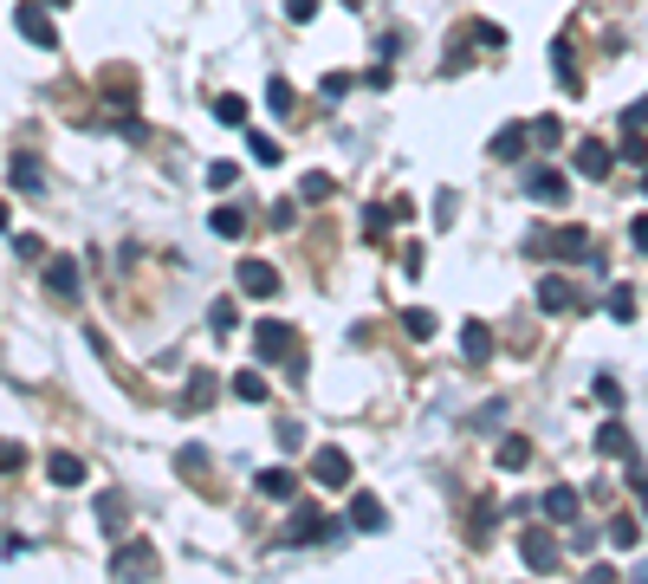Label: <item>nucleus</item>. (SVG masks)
Wrapping results in <instances>:
<instances>
[{
	"mask_svg": "<svg viewBox=\"0 0 648 584\" xmlns=\"http://www.w3.org/2000/svg\"><path fill=\"white\" fill-rule=\"evenodd\" d=\"M545 260H590V234L584 228H558V234H545V240H532Z\"/></svg>",
	"mask_w": 648,
	"mask_h": 584,
	"instance_id": "obj_1",
	"label": "nucleus"
},
{
	"mask_svg": "<svg viewBox=\"0 0 648 584\" xmlns=\"http://www.w3.org/2000/svg\"><path fill=\"white\" fill-rule=\"evenodd\" d=\"M311 481L318 487H350V455L343 448H318L311 455Z\"/></svg>",
	"mask_w": 648,
	"mask_h": 584,
	"instance_id": "obj_2",
	"label": "nucleus"
},
{
	"mask_svg": "<svg viewBox=\"0 0 648 584\" xmlns=\"http://www.w3.org/2000/svg\"><path fill=\"white\" fill-rule=\"evenodd\" d=\"M46 293L59 306H78V260H46Z\"/></svg>",
	"mask_w": 648,
	"mask_h": 584,
	"instance_id": "obj_3",
	"label": "nucleus"
},
{
	"mask_svg": "<svg viewBox=\"0 0 648 584\" xmlns=\"http://www.w3.org/2000/svg\"><path fill=\"white\" fill-rule=\"evenodd\" d=\"M111 572H117V578H130V572H137V578H156V552L143 540H137V545H117Z\"/></svg>",
	"mask_w": 648,
	"mask_h": 584,
	"instance_id": "obj_4",
	"label": "nucleus"
},
{
	"mask_svg": "<svg viewBox=\"0 0 648 584\" xmlns=\"http://www.w3.org/2000/svg\"><path fill=\"white\" fill-rule=\"evenodd\" d=\"M610 162H616V150H610V143H597V137H584V143H577V176L604 182V176H610Z\"/></svg>",
	"mask_w": 648,
	"mask_h": 584,
	"instance_id": "obj_5",
	"label": "nucleus"
},
{
	"mask_svg": "<svg viewBox=\"0 0 648 584\" xmlns=\"http://www.w3.org/2000/svg\"><path fill=\"white\" fill-rule=\"evenodd\" d=\"M538 306H545V311H577L584 299H577V286H571V279L545 273V279H538Z\"/></svg>",
	"mask_w": 648,
	"mask_h": 584,
	"instance_id": "obj_6",
	"label": "nucleus"
},
{
	"mask_svg": "<svg viewBox=\"0 0 648 584\" xmlns=\"http://www.w3.org/2000/svg\"><path fill=\"white\" fill-rule=\"evenodd\" d=\"M350 526H357V533H382V526H389V519H382V501L370 494V487L350 494Z\"/></svg>",
	"mask_w": 648,
	"mask_h": 584,
	"instance_id": "obj_7",
	"label": "nucleus"
},
{
	"mask_svg": "<svg viewBox=\"0 0 648 584\" xmlns=\"http://www.w3.org/2000/svg\"><path fill=\"white\" fill-rule=\"evenodd\" d=\"M13 27H20V33L33 39V46H59V33H52V20L39 13L33 0H20V13H13Z\"/></svg>",
	"mask_w": 648,
	"mask_h": 584,
	"instance_id": "obj_8",
	"label": "nucleus"
},
{
	"mask_svg": "<svg viewBox=\"0 0 648 584\" xmlns=\"http://www.w3.org/2000/svg\"><path fill=\"white\" fill-rule=\"evenodd\" d=\"M240 293L272 299V293H279V273H272V260H247V267H240Z\"/></svg>",
	"mask_w": 648,
	"mask_h": 584,
	"instance_id": "obj_9",
	"label": "nucleus"
},
{
	"mask_svg": "<svg viewBox=\"0 0 648 584\" xmlns=\"http://www.w3.org/2000/svg\"><path fill=\"white\" fill-rule=\"evenodd\" d=\"M253 487H260L267 501H292V494H299V474H292V467H260Z\"/></svg>",
	"mask_w": 648,
	"mask_h": 584,
	"instance_id": "obj_10",
	"label": "nucleus"
},
{
	"mask_svg": "<svg viewBox=\"0 0 648 584\" xmlns=\"http://www.w3.org/2000/svg\"><path fill=\"white\" fill-rule=\"evenodd\" d=\"M460 350H467V364H487V357H494V331H487L480 318H467V325H460Z\"/></svg>",
	"mask_w": 648,
	"mask_h": 584,
	"instance_id": "obj_11",
	"label": "nucleus"
},
{
	"mask_svg": "<svg viewBox=\"0 0 648 584\" xmlns=\"http://www.w3.org/2000/svg\"><path fill=\"white\" fill-rule=\"evenodd\" d=\"M526 143H532V123H506V130L494 137V156H499V162H519Z\"/></svg>",
	"mask_w": 648,
	"mask_h": 584,
	"instance_id": "obj_12",
	"label": "nucleus"
},
{
	"mask_svg": "<svg viewBox=\"0 0 648 584\" xmlns=\"http://www.w3.org/2000/svg\"><path fill=\"white\" fill-rule=\"evenodd\" d=\"M597 455H616V462H622V455H636L629 428H622V423H604V428H597Z\"/></svg>",
	"mask_w": 648,
	"mask_h": 584,
	"instance_id": "obj_13",
	"label": "nucleus"
},
{
	"mask_svg": "<svg viewBox=\"0 0 648 584\" xmlns=\"http://www.w3.org/2000/svg\"><path fill=\"white\" fill-rule=\"evenodd\" d=\"M253 345H260V357H279V350H292V331H286L279 318H267V325L253 331Z\"/></svg>",
	"mask_w": 648,
	"mask_h": 584,
	"instance_id": "obj_14",
	"label": "nucleus"
},
{
	"mask_svg": "<svg viewBox=\"0 0 648 584\" xmlns=\"http://www.w3.org/2000/svg\"><path fill=\"white\" fill-rule=\"evenodd\" d=\"M325 526H331V519H325V513H311V506H299V513H292V540H299V545L325 540Z\"/></svg>",
	"mask_w": 648,
	"mask_h": 584,
	"instance_id": "obj_15",
	"label": "nucleus"
},
{
	"mask_svg": "<svg viewBox=\"0 0 648 584\" xmlns=\"http://www.w3.org/2000/svg\"><path fill=\"white\" fill-rule=\"evenodd\" d=\"M208 403H215V370H195L182 389V409H208Z\"/></svg>",
	"mask_w": 648,
	"mask_h": 584,
	"instance_id": "obj_16",
	"label": "nucleus"
},
{
	"mask_svg": "<svg viewBox=\"0 0 648 584\" xmlns=\"http://www.w3.org/2000/svg\"><path fill=\"white\" fill-rule=\"evenodd\" d=\"M519 552H526V565H532V572H551V565H558V545H551V540H538V533H532L526 545H519Z\"/></svg>",
	"mask_w": 648,
	"mask_h": 584,
	"instance_id": "obj_17",
	"label": "nucleus"
},
{
	"mask_svg": "<svg viewBox=\"0 0 648 584\" xmlns=\"http://www.w3.org/2000/svg\"><path fill=\"white\" fill-rule=\"evenodd\" d=\"M208 228H215V234H228V240H233V234H247V215H240L233 201H221V208L208 215Z\"/></svg>",
	"mask_w": 648,
	"mask_h": 584,
	"instance_id": "obj_18",
	"label": "nucleus"
},
{
	"mask_svg": "<svg viewBox=\"0 0 648 584\" xmlns=\"http://www.w3.org/2000/svg\"><path fill=\"white\" fill-rule=\"evenodd\" d=\"M46 474H52L59 487H78V481H84V462H78V455H52V462H46Z\"/></svg>",
	"mask_w": 648,
	"mask_h": 584,
	"instance_id": "obj_19",
	"label": "nucleus"
},
{
	"mask_svg": "<svg viewBox=\"0 0 648 584\" xmlns=\"http://www.w3.org/2000/svg\"><path fill=\"white\" fill-rule=\"evenodd\" d=\"M526 189H532L538 201H565V176H558V169H538V176L526 182Z\"/></svg>",
	"mask_w": 648,
	"mask_h": 584,
	"instance_id": "obj_20",
	"label": "nucleus"
},
{
	"mask_svg": "<svg viewBox=\"0 0 648 584\" xmlns=\"http://www.w3.org/2000/svg\"><path fill=\"white\" fill-rule=\"evenodd\" d=\"M545 513L551 519H577V494L571 487H545Z\"/></svg>",
	"mask_w": 648,
	"mask_h": 584,
	"instance_id": "obj_21",
	"label": "nucleus"
},
{
	"mask_svg": "<svg viewBox=\"0 0 648 584\" xmlns=\"http://www.w3.org/2000/svg\"><path fill=\"white\" fill-rule=\"evenodd\" d=\"M532 462V442H526V435H506V442H499V467H526Z\"/></svg>",
	"mask_w": 648,
	"mask_h": 584,
	"instance_id": "obj_22",
	"label": "nucleus"
},
{
	"mask_svg": "<svg viewBox=\"0 0 648 584\" xmlns=\"http://www.w3.org/2000/svg\"><path fill=\"white\" fill-rule=\"evenodd\" d=\"M233 396H240V403H267V377L240 370V377H233Z\"/></svg>",
	"mask_w": 648,
	"mask_h": 584,
	"instance_id": "obj_23",
	"label": "nucleus"
},
{
	"mask_svg": "<svg viewBox=\"0 0 648 584\" xmlns=\"http://www.w3.org/2000/svg\"><path fill=\"white\" fill-rule=\"evenodd\" d=\"M402 331H409V338H435V311L409 306V311H402Z\"/></svg>",
	"mask_w": 648,
	"mask_h": 584,
	"instance_id": "obj_24",
	"label": "nucleus"
},
{
	"mask_svg": "<svg viewBox=\"0 0 648 584\" xmlns=\"http://www.w3.org/2000/svg\"><path fill=\"white\" fill-rule=\"evenodd\" d=\"M7 182H13V189H39V169H33V156H13V169H7Z\"/></svg>",
	"mask_w": 648,
	"mask_h": 584,
	"instance_id": "obj_25",
	"label": "nucleus"
},
{
	"mask_svg": "<svg viewBox=\"0 0 648 584\" xmlns=\"http://www.w3.org/2000/svg\"><path fill=\"white\" fill-rule=\"evenodd\" d=\"M215 117H221V123H247V98H240V91L215 98Z\"/></svg>",
	"mask_w": 648,
	"mask_h": 584,
	"instance_id": "obj_26",
	"label": "nucleus"
},
{
	"mask_svg": "<svg viewBox=\"0 0 648 584\" xmlns=\"http://www.w3.org/2000/svg\"><path fill=\"white\" fill-rule=\"evenodd\" d=\"M98 519H104L111 533H123V494H98Z\"/></svg>",
	"mask_w": 648,
	"mask_h": 584,
	"instance_id": "obj_27",
	"label": "nucleus"
},
{
	"mask_svg": "<svg viewBox=\"0 0 648 584\" xmlns=\"http://www.w3.org/2000/svg\"><path fill=\"white\" fill-rule=\"evenodd\" d=\"M610 318H622V325L636 318V293L629 286H610Z\"/></svg>",
	"mask_w": 648,
	"mask_h": 584,
	"instance_id": "obj_28",
	"label": "nucleus"
},
{
	"mask_svg": "<svg viewBox=\"0 0 648 584\" xmlns=\"http://www.w3.org/2000/svg\"><path fill=\"white\" fill-rule=\"evenodd\" d=\"M325 195H331V176H325V169H318V176H306V182H299V201H325Z\"/></svg>",
	"mask_w": 648,
	"mask_h": 584,
	"instance_id": "obj_29",
	"label": "nucleus"
},
{
	"mask_svg": "<svg viewBox=\"0 0 648 584\" xmlns=\"http://www.w3.org/2000/svg\"><path fill=\"white\" fill-rule=\"evenodd\" d=\"M267 105H272L279 117L292 111V85H286V78H272V85H267Z\"/></svg>",
	"mask_w": 648,
	"mask_h": 584,
	"instance_id": "obj_30",
	"label": "nucleus"
},
{
	"mask_svg": "<svg viewBox=\"0 0 648 584\" xmlns=\"http://www.w3.org/2000/svg\"><path fill=\"white\" fill-rule=\"evenodd\" d=\"M247 150H253V162H279V143H272V137H260V130L247 137Z\"/></svg>",
	"mask_w": 648,
	"mask_h": 584,
	"instance_id": "obj_31",
	"label": "nucleus"
},
{
	"mask_svg": "<svg viewBox=\"0 0 648 584\" xmlns=\"http://www.w3.org/2000/svg\"><path fill=\"white\" fill-rule=\"evenodd\" d=\"M636 540H642V533H636V519H610V545H622V552H629Z\"/></svg>",
	"mask_w": 648,
	"mask_h": 584,
	"instance_id": "obj_32",
	"label": "nucleus"
},
{
	"mask_svg": "<svg viewBox=\"0 0 648 584\" xmlns=\"http://www.w3.org/2000/svg\"><path fill=\"white\" fill-rule=\"evenodd\" d=\"M565 130H558V117H532V143H558Z\"/></svg>",
	"mask_w": 648,
	"mask_h": 584,
	"instance_id": "obj_33",
	"label": "nucleus"
},
{
	"mask_svg": "<svg viewBox=\"0 0 648 584\" xmlns=\"http://www.w3.org/2000/svg\"><path fill=\"white\" fill-rule=\"evenodd\" d=\"M279 448H286V455H292V448H306V428H299V423H279Z\"/></svg>",
	"mask_w": 648,
	"mask_h": 584,
	"instance_id": "obj_34",
	"label": "nucleus"
},
{
	"mask_svg": "<svg viewBox=\"0 0 648 584\" xmlns=\"http://www.w3.org/2000/svg\"><path fill=\"white\" fill-rule=\"evenodd\" d=\"M208 189H233V162H208Z\"/></svg>",
	"mask_w": 648,
	"mask_h": 584,
	"instance_id": "obj_35",
	"label": "nucleus"
},
{
	"mask_svg": "<svg viewBox=\"0 0 648 584\" xmlns=\"http://www.w3.org/2000/svg\"><path fill=\"white\" fill-rule=\"evenodd\" d=\"M13 254H20V260H39L46 247H39V234H13Z\"/></svg>",
	"mask_w": 648,
	"mask_h": 584,
	"instance_id": "obj_36",
	"label": "nucleus"
},
{
	"mask_svg": "<svg viewBox=\"0 0 648 584\" xmlns=\"http://www.w3.org/2000/svg\"><path fill=\"white\" fill-rule=\"evenodd\" d=\"M208 325H215V331H233V299H221V306L208 311Z\"/></svg>",
	"mask_w": 648,
	"mask_h": 584,
	"instance_id": "obj_37",
	"label": "nucleus"
},
{
	"mask_svg": "<svg viewBox=\"0 0 648 584\" xmlns=\"http://www.w3.org/2000/svg\"><path fill=\"white\" fill-rule=\"evenodd\" d=\"M597 403H610L616 409V403H622V384H616V377H597Z\"/></svg>",
	"mask_w": 648,
	"mask_h": 584,
	"instance_id": "obj_38",
	"label": "nucleus"
},
{
	"mask_svg": "<svg viewBox=\"0 0 648 584\" xmlns=\"http://www.w3.org/2000/svg\"><path fill=\"white\" fill-rule=\"evenodd\" d=\"M286 13H292V20H299V27H306L311 13H318V0H286Z\"/></svg>",
	"mask_w": 648,
	"mask_h": 584,
	"instance_id": "obj_39",
	"label": "nucleus"
},
{
	"mask_svg": "<svg viewBox=\"0 0 648 584\" xmlns=\"http://www.w3.org/2000/svg\"><path fill=\"white\" fill-rule=\"evenodd\" d=\"M629 240H636V247H642V254H648V215H642V221H636V228H629Z\"/></svg>",
	"mask_w": 648,
	"mask_h": 584,
	"instance_id": "obj_40",
	"label": "nucleus"
},
{
	"mask_svg": "<svg viewBox=\"0 0 648 584\" xmlns=\"http://www.w3.org/2000/svg\"><path fill=\"white\" fill-rule=\"evenodd\" d=\"M629 487H636V494H642V506H648V474H629Z\"/></svg>",
	"mask_w": 648,
	"mask_h": 584,
	"instance_id": "obj_41",
	"label": "nucleus"
},
{
	"mask_svg": "<svg viewBox=\"0 0 648 584\" xmlns=\"http://www.w3.org/2000/svg\"><path fill=\"white\" fill-rule=\"evenodd\" d=\"M642 189H648V169H642Z\"/></svg>",
	"mask_w": 648,
	"mask_h": 584,
	"instance_id": "obj_42",
	"label": "nucleus"
},
{
	"mask_svg": "<svg viewBox=\"0 0 648 584\" xmlns=\"http://www.w3.org/2000/svg\"><path fill=\"white\" fill-rule=\"evenodd\" d=\"M343 7H357V0H343Z\"/></svg>",
	"mask_w": 648,
	"mask_h": 584,
	"instance_id": "obj_43",
	"label": "nucleus"
}]
</instances>
